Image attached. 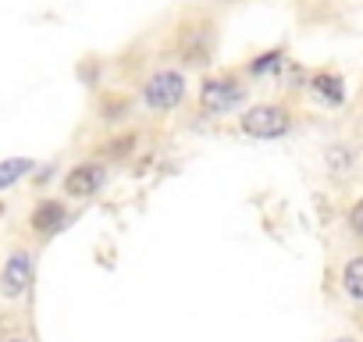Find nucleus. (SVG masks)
Instances as JSON below:
<instances>
[{
	"label": "nucleus",
	"mask_w": 363,
	"mask_h": 342,
	"mask_svg": "<svg viewBox=\"0 0 363 342\" xmlns=\"http://www.w3.org/2000/svg\"><path fill=\"white\" fill-rule=\"evenodd\" d=\"M242 132H250V136H257V139H274V136H285L289 132V125H292V114H289V107H281V104H257V107H250L246 114H242Z\"/></svg>",
	"instance_id": "1"
},
{
	"label": "nucleus",
	"mask_w": 363,
	"mask_h": 342,
	"mask_svg": "<svg viewBox=\"0 0 363 342\" xmlns=\"http://www.w3.org/2000/svg\"><path fill=\"white\" fill-rule=\"evenodd\" d=\"M242 96H246V86L235 75H221V79H207L203 82L200 107H203V114H228Z\"/></svg>",
	"instance_id": "2"
},
{
	"label": "nucleus",
	"mask_w": 363,
	"mask_h": 342,
	"mask_svg": "<svg viewBox=\"0 0 363 342\" xmlns=\"http://www.w3.org/2000/svg\"><path fill=\"white\" fill-rule=\"evenodd\" d=\"M143 96L153 111H171V107L182 104V96H186V79H182L178 72H157V75L146 79Z\"/></svg>",
	"instance_id": "3"
},
{
	"label": "nucleus",
	"mask_w": 363,
	"mask_h": 342,
	"mask_svg": "<svg viewBox=\"0 0 363 342\" xmlns=\"http://www.w3.org/2000/svg\"><path fill=\"white\" fill-rule=\"evenodd\" d=\"M33 285V253L29 250H15L4 264V271H0V292H4L8 299H18L26 296V289Z\"/></svg>",
	"instance_id": "4"
},
{
	"label": "nucleus",
	"mask_w": 363,
	"mask_h": 342,
	"mask_svg": "<svg viewBox=\"0 0 363 342\" xmlns=\"http://www.w3.org/2000/svg\"><path fill=\"white\" fill-rule=\"evenodd\" d=\"M178 50H182V61H186V65L203 68L211 61V54H214V33H211V26L186 29V33H182V40H178Z\"/></svg>",
	"instance_id": "5"
},
{
	"label": "nucleus",
	"mask_w": 363,
	"mask_h": 342,
	"mask_svg": "<svg viewBox=\"0 0 363 342\" xmlns=\"http://www.w3.org/2000/svg\"><path fill=\"white\" fill-rule=\"evenodd\" d=\"M104 182H107V167H100V164H79V167L68 171L65 193L68 197H93Z\"/></svg>",
	"instance_id": "6"
},
{
	"label": "nucleus",
	"mask_w": 363,
	"mask_h": 342,
	"mask_svg": "<svg viewBox=\"0 0 363 342\" xmlns=\"http://www.w3.org/2000/svg\"><path fill=\"white\" fill-rule=\"evenodd\" d=\"M61 225H65V204L47 200V204H40V207L33 211V228H36L40 236H50V232H57Z\"/></svg>",
	"instance_id": "7"
},
{
	"label": "nucleus",
	"mask_w": 363,
	"mask_h": 342,
	"mask_svg": "<svg viewBox=\"0 0 363 342\" xmlns=\"http://www.w3.org/2000/svg\"><path fill=\"white\" fill-rule=\"evenodd\" d=\"M310 89L320 96V100H328V104H342V79L338 75H331V72H320V75H313L310 79Z\"/></svg>",
	"instance_id": "8"
},
{
	"label": "nucleus",
	"mask_w": 363,
	"mask_h": 342,
	"mask_svg": "<svg viewBox=\"0 0 363 342\" xmlns=\"http://www.w3.org/2000/svg\"><path fill=\"white\" fill-rule=\"evenodd\" d=\"M26 171H33V160L29 157H11V160H0V189L15 186Z\"/></svg>",
	"instance_id": "9"
},
{
	"label": "nucleus",
	"mask_w": 363,
	"mask_h": 342,
	"mask_svg": "<svg viewBox=\"0 0 363 342\" xmlns=\"http://www.w3.org/2000/svg\"><path fill=\"white\" fill-rule=\"evenodd\" d=\"M342 282H345V292H349L352 299H363V257H352V260L345 264Z\"/></svg>",
	"instance_id": "10"
},
{
	"label": "nucleus",
	"mask_w": 363,
	"mask_h": 342,
	"mask_svg": "<svg viewBox=\"0 0 363 342\" xmlns=\"http://www.w3.org/2000/svg\"><path fill=\"white\" fill-rule=\"evenodd\" d=\"M274 65H281V50H267V54H260V61H253V75H264V72H271Z\"/></svg>",
	"instance_id": "11"
},
{
	"label": "nucleus",
	"mask_w": 363,
	"mask_h": 342,
	"mask_svg": "<svg viewBox=\"0 0 363 342\" xmlns=\"http://www.w3.org/2000/svg\"><path fill=\"white\" fill-rule=\"evenodd\" d=\"M135 146V136H118V139H111V146H104V153L107 157H121V153H128Z\"/></svg>",
	"instance_id": "12"
},
{
	"label": "nucleus",
	"mask_w": 363,
	"mask_h": 342,
	"mask_svg": "<svg viewBox=\"0 0 363 342\" xmlns=\"http://www.w3.org/2000/svg\"><path fill=\"white\" fill-rule=\"evenodd\" d=\"M328 164H331L335 171H345V167H349V153H345L342 146H331V150H328Z\"/></svg>",
	"instance_id": "13"
},
{
	"label": "nucleus",
	"mask_w": 363,
	"mask_h": 342,
	"mask_svg": "<svg viewBox=\"0 0 363 342\" xmlns=\"http://www.w3.org/2000/svg\"><path fill=\"white\" fill-rule=\"evenodd\" d=\"M349 228H352L356 236H363V200L352 204V211H349Z\"/></svg>",
	"instance_id": "14"
},
{
	"label": "nucleus",
	"mask_w": 363,
	"mask_h": 342,
	"mask_svg": "<svg viewBox=\"0 0 363 342\" xmlns=\"http://www.w3.org/2000/svg\"><path fill=\"white\" fill-rule=\"evenodd\" d=\"M8 342H26V338H8Z\"/></svg>",
	"instance_id": "15"
},
{
	"label": "nucleus",
	"mask_w": 363,
	"mask_h": 342,
	"mask_svg": "<svg viewBox=\"0 0 363 342\" xmlns=\"http://www.w3.org/2000/svg\"><path fill=\"white\" fill-rule=\"evenodd\" d=\"M335 342H352V338H335Z\"/></svg>",
	"instance_id": "16"
},
{
	"label": "nucleus",
	"mask_w": 363,
	"mask_h": 342,
	"mask_svg": "<svg viewBox=\"0 0 363 342\" xmlns=\"http://www.w3.org/2000/svg\"><path fill=\"white\" fill-rule=\"evenodd\" d=\"M0 211H4V204H0Z\"/></svg>",
	"instance_id": "17"
}]
</instances>
